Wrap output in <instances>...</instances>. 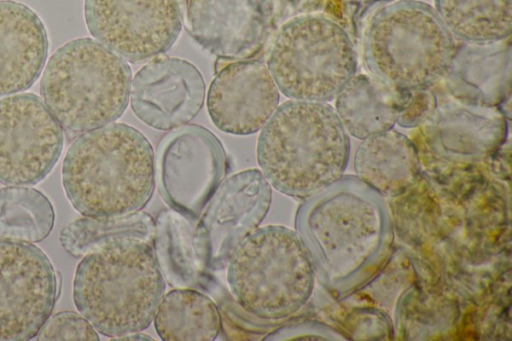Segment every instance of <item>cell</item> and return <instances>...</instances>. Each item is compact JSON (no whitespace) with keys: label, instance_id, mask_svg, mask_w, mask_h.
I'll list each match as a JSON object with an SVG mask.
<instances>
[{"label":"cell","instance_id":"6da1fadb","mask_svg":"<svg viewBox=\"0 0 512 341\" xmlns=\"http://www.w3.org/2000/svg\"><path fill=\"white\" fill-rule=\"evenodd\" d=\"M296 228L315 275L339 295L372 279L388 260L393 242L384 197L351 175L306 198Z\"/></svg>","mask_w":512,"mask_h":341},{"label":"cell","instance_id":"7a4b0ae2","mask_svg":"<svg viewBox=\"0 0 512 341\" xmlns=\"http://www.w3.org/2000/svg\"><path fill=\"white\" fill-rule=\"evenodd\" d=\"M62 184L83 216L141 211L155 189L153 147L143 133L124 123L84 132L66 152Z\"/></svg>","mask_w":512,"mask_h":341},{"label":"cell","instance_id":"3957f363","mask_svg":"<svg viewBox=\"0 0 512 341\" xmlns=\"http://www.w3.org/2000/svg\"><path fill=\"white\" fill-rule=\"evenodd\" d=\"M256 152L271 186L287 196L306 199L343 176L350 140L329 104L289 100L262 127Z\"/></svg>","mask_w":512,"mask_h":341},{"label":"cell","instance_id":"277c9868","mask_svg":"<svg viewBox=\"0 0 512 341\" xmlns=\"http://www.w3.org/2000/svg\"><path fill=\"white\" fill-rule=\"evenodd\" d=\"M165 280L151 243L117 242L82 257L73 281V301L100 334L119 338L153 321Z\"/></svg>","mask_w":512,"mask_h":341},{"label":"cell","instance_id":"5b68a950","mask_svg":"<svg viewBox=\"0 0 512 341\" xmlns=\"http://www.w3.org/2000/svg\"><path fill=\"white\" fill-rule=\"evenodd\" d=\"M132 72L121 56L92 38L71 40L49 58L40 93L65 129L88 132L110 123L126 110Z\"/></svg>","mask_w":512,"mask_h":341},{"label":"cell","instance_id":"8992f818","mask_svg":"<svg viewBox=\"0 0 512 341\" xmlns=\"http://www.w3.org/2000/svg\"><path fill=\"white\" fill-rule=\"evenodd\" d=\"M456 52L437 12L418 0L384 6L370 19L362 43L371 75L401 90L428 89L446 75Z\"/></svg>","mask_w":512,"mask_h":341},{"label":"cell","instance_id":"52a82bcc","mask_svg":"<svg viewBox=\"0 0 512 341\" xmlns=\"http://www.w3.org/2000/svg\"><path fill=\"white\" fill-rule=\"evenodd\" d=\"M229 290L247 313L261 320L286 319L309 300L315 270L297 234L282 225L254 230L227 263Z\"/></svg>","mask_w":512,"mask_h":341},{"label":"cell","instance_id":"ba28073f","mask_svg":"<svg viewBox=\"0 0 512 341\" xmlns=\"http://www.w3.org/2000/svg\"><path fill=\"white\" fill-rule=\"evenodd\" d=\"M266 63L286 97L327 103L355 75L358 57L340 24L323 14L309 13L289 19L278 29Z\"/></svg>","mask_w":512,"mask_h":341},{"label":"cell","instance_id":"9c48e42d","mask_svg":"<svg viewBox=\"0 0 512 341\" xmlns=\"http://www.w3.org/2000/svg\"><path fill=\"white\" fill-rule=\"evenodd\" d=\"M228 158L217 136L200 125H183L161 140L155 179L165 203L191 221H198L225 178Z\"/></svg>","mask_w":512,"mask_h":341},{"label":"cell","instance_id":"30bf717a","mask_svg":"<svg viewBox=\"0 0 512 341\" xmlns=\"http://www.w3.org/2000/svg\"><path fill=\"white\" fill-rule=\"evenodd\" d=\"M90 34L131 63L165 53L183 21L179 0H84Z\"/></svg>","mask_w":512,"mask_h":341},{"label":"cell","instance_id":"8fae6325","mask_svg":"<svg viewBox=\"0 0 512 341\" xmlns=\"http://www.w3.org/2000/svg\"><path fill=\"white\" fill-rule=\"evenodd\" d=\"M64 144L61 124L33 93L0 98V183L34 185L52 171Z\"/></svg>","mask_w":512,"mask_h":341},{"label":"cell","instance_id":"7c38bea8","mask_svg":"<svg viewBox=\"0 0 512 341\" xmlns=\"http://www.w3.org/2000/svg\"><path fill=\"white\" fill-rule=\"evenodd\" d=\"M57 294L56 272L40 248L0 238V341L35 337L50 317Z\"/></svg>","mask_w":512,"mask_h":341},{"label":"cell","instance_id":"4fadbf2b","mask_svg":"<svg viewBox=\"0 0 512 341\" xmlns=\"http://www.w3.org/2000/svg\"><path fill=\"white\" fill-rule=\"evenodd\" d=\"M187 31L224 62L248 60L264 48L273 12L270 0H180Z\"/></svg>","mask_w":512,"mask_h":341},{"label":"cell","instance_id":"5bb4252c","mask_svg":"<svg viewBox=\"0 0 512 341\" xmlns=\"http://www.w3.org/2000/svg\"><path fill=\"white\" fill-rule=\"evenodd\" d=\"M271 200V186L258 169L223 179L199 218L207 237L210 271L227 266L236 247L263 221Z\"/></svg>","mask_w":512,"mask_h":341},{"label":"cell","instance_id":"9a60e30c","mask_svg":"<svg viewBox=\"0 0 512 341\" xmlns=\"http://www.w3.org/2000/svg\"><path fill=\"white\" fill-rule=\"evenodd\" d=\"M204 79L195 65L177 57L157 56L133 77L130 105L135 116L158 130L186 125L201 110Z\"/></svg>","mask_w":512,"mask_h":341},{"label":"cell","instance_id":"2e32d148","mask_svg":"<svg viewBox=\"0 0 512 341\" xmlns=\"http://www.w3.org/2000/svg\"><path fill=\"white\" fill-rule=\"evenodd\" d=\"M279 89L267 66L248 59L225 64L212 80L207 110L222 132L250 135L258 132L279 104Z\"/></svg>","mask_w":512,"mask_h":341},{"label":"cell","instance_id":"e0dca14e","mask_svg":"<svg viewBox=\"0 0 512 341\" xmlns=\"http://www.w3.org/2000/svg\"><path fill=\"white\" fill-rule=\"evenodd\" d=\"M49 40L35 11L0 0V97L29 89L47 60Z\"/></svg>","mask_w":512,"mask_h":341},{"label":"cell","instance_id":"ac0fdd59","mask_svg":"<svg viewBox=\"0 0 512 341\" xmlns=\"http://www.w3.org/2000/svg\"><path fill=\"white\" fill-rule=\"evenodd\" d=\"M152 242L161 273L170 286L207 289L211 280L209 249L199 220L164 209L156 218Z\"/></svg>","mask_w":512,"mask_h":341},{"label":"cell","instance_id":"d6986e66","mask_svg":"<svg viewBox=\"0 0 512 341\" xmlns=\"http://www.w3.org/2000/svg\"><path fill=\"white\" fill-rule=\"evenodd\" d=\"M414 143L396 130L362 140L354 155L356 177L383 197H396L413 186L420 173Z\"/></svg>","mask_w":512,"mask_h":341},{"label":"cell","instance_id":"ffe728a7","mask_svg":"<svg viewBox=\"0 0 512 341\" xmlns=\"http://www.w3.org/2000/svg\"><path fill=\"white\" fill-rule=\"evenodd\" d=\"M407 90L371 74L354 75L336 96V113L346 132L364 140L393 129Z\"/></svg>","mask_w":512,"mask_h":341},{"label":"cell","instance_id":"44dd1931","mask_svg":"<svg viewBox=\"0 0 512 341\" xmlns=\"http://www.w3.org/2000/svg\"><path fill=\"white\" fill-rule=\"evenodd\" d=\"M434 138L447 153L481 157L503 136V120L489 107L461 105L431 115Z\"/></svg>","mask_w":512,"mask_h":341},{"label":"cell","instance_id":"7402d4cb","mask_svg":"<svg viewBox=\"0 0 512 341\" xmlns=\"http://www.w3.org/2000/svg\"><path fill=\"white\" fill-rule=\"evenodd\" d=\"M508 51L490 44H472L455 52L446 73L452 90L470 105L491 107L499 98L509 69Z\"/></svg>","mask_w":512,"mask_h":341},{"label":"cell","instance_id":"603a6c76","mask_svg":"<svg viewBox=\"0 0 512 341\" xmlns=\"http://www.w3.org/2000/svg\"><path fill=\"white\" fill-rule=\"evenodd\" d=\"M155 315V330L165 341H212L221 330L216 304L192 288H176L163 295Z\"/></svg>","mask_w":512,"mask_h":341},{"label":"cell","instance_id":"cb8c5ba5","mask_svg":"<svg viewBox=\"0 0 512 341\" xmlns=\"http://www.w3.org/2000/svg\"><path fill=\"white\" fill-rule=\"evenodd\" d=\"M436 12L453 36L490 44L510 36L512 0H434Z\"/></svg>","mask_w":512,"mask_h":341},{"label":"cell","instance_id":"d4e9b609","mask_svg":"<svg viewBox=\"0 0 512 341\" xmlns=\"http://www.w3.org/2000/svg\"><path fill=\"white\" fill-rule=\"evenodd\" d=\"M154 231V218L142 211L120 216H84L65 226L60 232L59 240L70 255L80 258L97 249L125 240H139L152 244Z\"/></svg>","mask_w":512,"mask_h":341},{"label":"cell","instance_id":"484cf974","mask_svg":"<svg viewBox=\"0 0 512 341\" xmlns=\"http://www.w3.org/2000/svg\"><path fill=\"white\" fill-rule=\"evenodd\" d=\"M55 212L49 199L30 187L0 188V238L36 243L51 233Z\"/></svg>","mask_w":512,"mask_h":341},{"label":"cell","instance_id":"4316f807","mask_svg":"<svg viewBox=\"0 0 512 341\" xmlns=\"http://www.w3.org/2000/svg\"><path fill=\"white\" fill-rule=\"evenodd\" d=\"M37 335L38 340H100L95 328L73 311H61L49 317Z\"/></svg>","mask_w":512,"mask_h":341},{"label":"cell","instance_id":"83f0119b","mask_svg":"<svg viewBox=\"0 0 512 341\" xmlns=\"http://www.w3.org/2000/svg\"><path fill=\"white\" fill-rule=\"evenodd\" d=\"M435 106V98L427 89L408 90L396 123L406 128L418 126L431 117Z\"/></svg>","mask_w":512,"mask_h":341},{"label":"cell","instance_id":"f1b7e54d","mask_svg":"<svg viewBox=\"0 0 512 341\" xmlns=\"http://www.w3.org/2000/svg\"><path fill=\"white\" fill-rule=\"evenodd\" d=\"M310 336V339L345 340L346 338L336 330L321 323H304L286 326L270 333L265 340L299 339Z\"/></svg>","mask_w":512,"mask_h":341},{"label":"cell","instance_id":"f546056e","mask_svg":"<svg viewBox=\"0 0 512 341\" xmlns=\"http://www.w3.org/2000/svg\"><path fill=\"white\" fill-rule=\"evenodd\" d=\"M345 1L352 2V3H366V2H371V1H375V0H345Z\"/></svg>","mask_w":512,"mask_h":341}]
</instances>
